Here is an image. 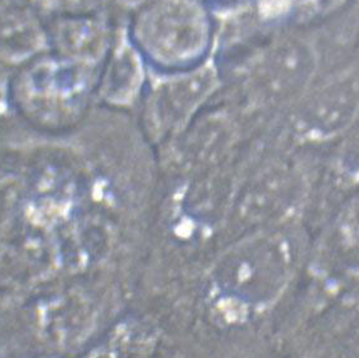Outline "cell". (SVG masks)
<instances>
[{
  "instance_id": "1",
  "label": "cell",
  "mask_w": 359,
  "mask_h": 358,
  "mask_svg": "<svg viewBox=\"0 0 359 358\" xmlns=\"http://www.w3.org/2000/svg\"><path fill=\"white\" fill-rule=\"evenodd\" d=\"M291 269L287 239L281 234H261L244 241L225 257L217 276L218 289L244 307H262L283 291Z\"/></svg>"
},
{
  "instance_id": "2",
  "label": "cell",
  "mask_w": 359,
  "mask_h": 358,
  "mask_svg": "<svg viewBox=\"0 0 359 358\" xmlns=\"http://www.w3.org/2000/svg\"><path fill=\"white\" fill-rule=\"evenodd\" d=\"M137 37L157 62L187 64L205 51L209 20L195 0H154L138 20Z\"/></svg>"
},
{
  "instance_id": "3",
  "label": "cell",
  "mask_w": 359,
  "mask_h": 358,
  "mask_svg": "<svg viewBox=\"0 0 359 358\" xmlns=\"http://www.w3.org/2000/svg\"><path fill=\"white\" fill-rule=\"evenodd\" d=\"M315 70L311 46L302 39L283 41L257 60L248 80L250 98L261 105L289 102L308 88Z\"/></svg>"
},
{
  "instance_id": "4",
  "label": "cell",
  "mask_w": 359,
  "mask_h": 358,
  "mask_svg": "<svg viewBox=\"0 0 359 358\" xmlns=\"http://www.w3.org/2000/svg\"><path fill=\"white\" fill-rule=\"evenodd\" d=\"M217 85V72L210 65L156 84L147 105L151 128L160 137L177 132L212 95Z\"/></svg>"
},
{
  "instance_id": "5",
  "label": "cell",
  "mask_w": 359,
  "mask_h": 358,
  "mask_svg": "<svg viewBox=\"0 0 359 358\" xmlns=\"http://www.w3.org/2000/svg\"><path fill=\"white\" fill-rule=\"evenodd\" d=\"M359 114V84L343 77L309 96L296 114V129L309 140H327L343 133Z\"/></svg>"
},
{
  "instance_id": "6",
  "label": "cell",
  "mask_w": 359,
  "mask_h": 358,
  "mask_svg": "<svg viewBox=\"0 0 359 358\" xmlns=\"http://www.w3.org/2000/svg\"><path fill=\"white\" fill-rule=\"evenodd\" d=\"M143 81L141 58L128 44L116 50L105 81V95L111 102L124 104L137 95Z\"/></svg>"
},
{
  "instance_id": "7",
  "label": "cell",
  "mask_w": 359,
  "mask_h": 358,
  "mask_svg": "<svg viewBox=\"0 0 359 358\" xmlns=\"http://www.w3.org/2000/svg\"><path fill=\"white\" fill-rule=\"evenodd\" d=\"M310 1L311 4H314V6H319V7H334V6H337L338 3H341L343 0H308Z\"/></svg>"
},
{
  "instance_id": "8",
  "label": "cell",
  "mask_w": 359,
  "mask_h": 358,
  "mask_svg": "<svg viewBox=\"0 0 359 358\" xmlns=\"http://www.w3.org/2000/svg\"><path fill=\"white\" fill-rule=\"evenodd\" d=\"M126 1L129 3V4H138V3H141L143 0H126Z\"/></svg>"
}]
</instances>
